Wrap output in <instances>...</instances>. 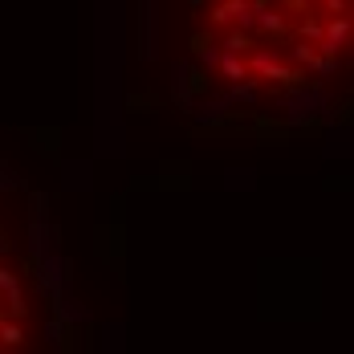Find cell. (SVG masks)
<instances>
[{
  "label": "cell",
  "instance_id": "cell-9",
  "mask_svg": "<svg viewBox=\"0 0 354 354\" xmlns=\"http://www.w3.org/2000/svg\"><path fill=\"white\" fill-rule=\"evenodd\" d=\"M196 4H200V0H196Z\"/></svg>",
  "mask_w": 354,
  "mask_h": 354
},
{
  "label": "cell",
  "instance_id": "cell-1",
  "mask_svg": "<svg viewBox=\"0 0 354 354\" xmlns=\"http://www.w3.org/2000/svg\"><path fill=\"white\" fill-rule=\"evenodd\" d=\"M252 73H265V77H273V82H285V86H301L310 73H301V70H285V66H277L269 53H257L252 57Z\"/></svg>",
  "mask_w": 354,
  "mask_h": 354
},
{
  "label": "cell",
  "instance_id": "cell-4",
  "mask_svg": "<svg viewBox=\"0 0 354 354\" xmlns=\"http://www.w3.org/2000/svg\"><path fill=\"white\" fill-rule=\"evenodd\" d=\"M248 49H252V37H248V33H228L224 53H248Z\"/></svg>",
  "mask_w": 354,
  "mask_h": 354
},
{
  "label": "cell",
  "instance_id": "cell-8",
  "mask_svg": "<svg viewBox=\"0 0 354 354\" xmlns=\"http://www.w3.org/2000/svg\"><path fill=\"white\" fill-rule=\"evenodd\" d=\"M326 8H330V12L338 17V12H346V0H326Z\"/></svg>",
  "mask_w": 354,
  "mask_h": 354
},
{
  "label": "cell",
  "instance_id": "cell-5",
  "mask_svg": "<svg viewBox=\"0 0 354 354\" xmlns=\"http://www.w3.org/2000/svg\"><path fill=\"white\" fill-rule=\"evenodd\" d=\"M0 342L4 346H21L25 342V330L21 326H0Z\"/></svg>",
  "mask_w": 354,
  "mask_h": 354
},
{
  "label": "cell",
  "instance_id": "cell-2",
  "mask_svg": "<svg viewBox=\"0 0 354 354\" xmlns=\"http://www.w3.org/2000/svg\"><path fill=\"white\" fill-rule=\"evenodd\" d=\"M346 37H351V21H346V12H338L330 25H322V41H318L322 53H330V57H334V53L346 45Z\"/></svg>",
  "mask_w": 354,
  "mask_h": 354
},
{
  "label": "cell",
  "instance_id": "cell-7",
  "mask_svg": "<svg viewBox=\"0 0 354 354\" xmlns=\"http://www.w3.org/2000/svg\"><path fill=\"white\" fill-rule=\"evenodd\" d=\"M285 8H293V12H310V0H285Z\"/></svg>",
  "mask_w": 354,
  "mask_h": 354
},
{
  "label": "cell",
  "instance_id": "cell-6",
  "mask_svg": "<svg viewBox=\"0 0 354 354\" xmlns=\"http://www.w3.org/2000/svg\"><path fill=\"white\" fill-rule=\"evenodd\" d=\"M301 37H310V41H322V21H301Z\"/></svg>",
  "mask_w": 354,
  "mask_h": 354
},
{
  "label": "cell",
  "instance_id": "cell-3",
  "mask_svg": "<svg viewBox=\"0 0 354 354\" xmlns=\"http://www.w3.org/2000/svg\"><path fill=\"white\" fill-rule=\"evenodd\" d=\"M220 70H224V77H232V82H241V77H248L245 62H236V53H224V57H220Z\"/></svg>",
  "mask_w": 354,
  "mask_h": 354
}]
</instances>
